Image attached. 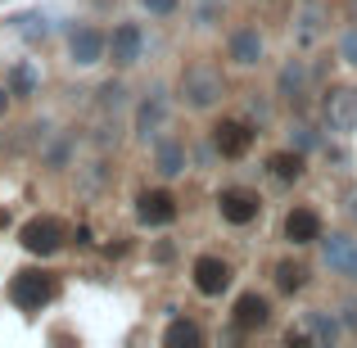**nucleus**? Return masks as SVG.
Listing matches in <instances>:
<instances>
[{"mask_svg":"<svg viewBox=\"0 0 357 348\" xmlns=\"http://www.w3.org/2000/svg\"><path fill=\"white\" fill-rule=\"evenodd\" d=\"M176 96H181L185 109L204 114V109H218L227 100V73L213 59H190L181 68V82H176Z\"/></svg>","mask_w":357,"mask_h":348,"instance_id":"f257e3e1","label":"nucleus"},{"mask_svg":"<svg viewBox=\"0 0 357 348\" xmlns=\"http://www.w3.org/2000/svg\"><path fill=\"white\" fill-rule=\"evenodd\" d=\"M54 294H59V285H54L50 271L27 267V271H14V280H9V303H14L18 312H41Z\"/></svg>","mask_w":357,"mask_h":348,"instance_id":"f03ea898","label":"nucleus"},{"mask_svg":"<svg viewBox=\"0 0 357 348\" xmlns=\"http://www.w3.org/2000/svg\"><path fill=\"white\" fill-rule=\"evenodd\" d=\"M63 240H68V227H63L59 218H32L23 222V231H18V244H23L27 253H36V258H50V253L63 249Z\"/></svg>","mask_w":357,"mask_h":348,"instance_id":"7ed1b4c3","label":"nucleus"},{"mask_svg":"<svg viewBox=\"0 0 357 348\" xmlns=\"http://www.w3.org/2000/svg\"><path fill=\"white\" fill-rule=\"evenodd\" d=\"M218 213H222V222H231V227H249V222L262 213V195L249 190V186H227V190L218 195Z\"/></svg>","mask_w":357,"mask_h":348,"instance_id":"20e7f679","label":"nucleus"},{"mask_svg":"<svg viewBox=\"0 0 357 348\" xmlns=\"http://www.w3.org/2000/svg\"><path fill=\"white\" fill-rule=\"evenodd\" d=\"M253 140H258V131H253L244 118H222L218 127H213V149H218L222 158H231V163L249 154Z\"/></svg>","mask_w":357,"mask_h":348,"instance_id":"39448f33","label":"nucleus"},{"mask_svg":"<svg viewBox=\"0 0 357 348\" xmlns=\"http://www.w3.org/2000/svg\"><path fill=\"white\" fill-rule=\"evenodd\" d=\"M190 276H195V289H199L204 298H218V294H227L231 289V262L227 258H218V253H199L195 258V267H190Z\"/></svg>","mask_w":357,"mask_h":348,"instance_id":"423d86ee","label":"nucleus"},{"mask_svg":"<svg viewBox=\"0 0 357 348\" xmlns=\"http://www.w3.org/2000/svg\"><path fill=\"white\" fill-rule=\"evenodd\" d=\"M140 54H145V32H140V23H118L114 32H109L105 59H114V68H131V63H140Z\"/></svg>","mask_w":357,"mask_h":348,"instance_id":"0eeeda50","label":"nucleus"},{"mask_svg":"<svg viewBox=\"0 0 357 348\" xmlns=\"http://www.w3.org/2000/svg\"><path fill=\"white\" fill-rule=\"evenodd\" d=\"M321 114L335 131H357V86H331L321 96Z\"/></svg>","mask_w":357,"mask_h":348,"instance_id":"6e6552de","label":"nucleus"},{"mask_svg":"<svg viewBox=\"0 0 357 348\" xmlns=\"http://www.w3.org/2000/svg\"><path fill=\"white\" fill-rule=\"evenodd\" d=\"M136 222L140 227H167V222H176V195L172 190H140L136 195Z\"/></svg>","mask_w":357,"mask_h":348,"instance_id":"1a4fd4ad","label":"nucleus"},{"mask_svg":"<svg viewBox=\"0 0 357 348\" xmlns=\"http://www.w3.org/2000/svg\"><path fill=\"white\" fill-rule=\"evenodd\" d=\"M227 59L236 68H258L262 63V32L258 27H236L227 36Z\"/></svg>","mask_w":357,"mask_h":348,"instance_id":"9d476101","label":"nucleus"},{"mask_svg":"<svg viewBox=\"0 0 357 348\" xmlns=\"http://www.w3.org/2000/svg\"><path fill=\"white\" fill-rule=\"evenodd\" d=\"M105 45H109V36L100 32V27H86V23H82L77 32H73V41H68V54H73V63H77V68H96V63L105 59Z\"/></svg>","mask_w":357,"mask_h":348,"instance_id":"9b49d317","label":"nucleus"},{"mask_svg":"<svg viewBox=\"0 0 357 348\" xmlns=\"http://www.w3.org/2000/svg\"><path fill=\"white\" fill-rule=\"evenodd\" d=\"M231 321H236L240 331H262V326L271 321V303L262 294H240L236 308H231Z\"/></svg>","mask_w":357,"mask_h":348,"instance_id":"f8f14e48","label":"nucleus"},{"mask_svg":"<svg viewBox=\"0 0 357 348\" xmlns=\"http://www.w3.org/2000/svg\"><path fill=\"white\" fill-rule=\"evenodd\" d=\"M285 240L289 244H312L321 240V218L312 209H289L285 213Z\"/></svg>","mask_w":357,"mask_h":348,"instance_id":"ddd939ff","label":"nucleus"},{"mask_svg":"<svg viewBox=\"0 0 357 348\" xmlns=\"http://www.w3.org/2000/svg\"><path fill=\"white\" fill-rule=\"evenodd\" d=\"M154 167L163 176H181L185 172V140H176V136H163V140H158L154 136Z\"/></svg>","mask_w":357,"mask_h":348,"instance_id":"4468645a","label":"nucleus"},{"mask_svg":"<svg viewBox=\"0 0 357 348\" xmlns=\"http://www.w3.org/2000/svg\"><path fill=\"white\" fill-rule=\"evenodd\" d=\"M163 122H167V100H163V96L145 100V105L136 109V136H140V140H154L158 131H163Z\"/></svg>","mask_w":357,"mask_h":348,"instance_id":"2eb2a0df","label":"nucleus"},{"mask_svg":"<svg viewBox=\"0 0 357 348\" xmlns=\"http://www.w3.org/2000/svg\"><path fill=\"white\" fill-rule=\"evenodd\" d=\"M267 172H271V181L294 186L298 176H303V154H294V149H280V154L267 158Z\"/></svg>","mask_w":357,"mask_h":348,"instance_id":"dca6fc26","label":"nucleus"},{"mask_svg":"<svg viewBox=\"0 0 357 348\" xmlns=\"http://www.w3.org/2000/svg\"><path fill=\"white\" fill-rule=\"evenodd\" d=\"M36 86H41V82H36L32 63H14V68L5 73V91H9L14 100H32V96H36Z\"/></svg>","mask_w":357,"mask_h":348,"instance_id":"f3484780","label":"nucleus"},{"mask_svg":"<svg viewBox=\"0 0 357 348\" xmlns=\"http://www.w3.org/2000/svg\"><path fill=\"white\" fill-rule=\"evenodd\" d=\"M321 27H326V5H321V0H303V9H298V36L312 41Z\"/></svg>","mask_w":357,"mask_h":348,"instance_id":"a211bd4d","label":"nucleus"},{"mask_svg":"<svg viewBox=\"0 0 357 348\" xmlns=\"http://www.w3.org/2000/svg\"><path fill=\"white\" fill-rule=\"evenodd\" d=\"M326 258H331V267L357 276V244L353 240H326Z\"/></svg>","mask_w":357,"mask_h":348,"instance_id":"6ab92c4d","label":"nucleus"},{"mask_svg":"<svg viewBox=\"0 0 357 348\" xmlns=\"http://www.w3.org/2000/svg\"><path fill=\"white\" fill-rule=\"evenodd\" d=\"M303 91H307V73H303V63H298V59H289L285 68H280V96L298 100Z\"/></svg>","mask_w":357,"mask_h":348,"instance_id":"aec40b11","label":"nucleus"},{"mask_svg":"<svg viewBox=\"0 0 357 348\" xmlns=\"http://www.w3.org/2000/svg\"><path fill=\"white\" fill-rule=\"evenodd\" d=\"M303 285H307V267H298V262H276V289L280 294H298Z\"/></svg>","mask_w":357,"mask_h":348,"instance_id":"412c9836","label":"nucleus"},{"mask_svg":"<svg viewBox=\"0 0 357 348\" xmlns=\"http://www.w3.org/2000/svg\"><path fill=\"white\" fill-rule=\"evenodd\" d=\"M163 344H204V331L195 321H181V317H176V321L163 331Z\"/></svg>","mask_w":357,"mask_h":348,"instance_id":"4be33fe9","label":"nucleus"},{"mask_svg":"<svg viewBox=\"0 0 357 348\" xmlns=\"http://www.w3.org/2000/svg\"><path fill=\"white\" fill-rule=\"evenodd\" d=\"M222 14H227V5H222V0H199V5H195V27L222 23Z\"/></svg>","mask_w":357,"mask_h":348,"instance_id":"5701e85b","label":"nucleus"},{"mask_svg":"<svg viewBox=\"0 0 357 348\" xmlns=\"http://www.w3.org/2000/svg\"><path fill=\"white\" fill-rule=\"evenodd\" d=\"M100 105H105V109H118V105H122V82H109V86H100Z\"/></svg>","mask_w":357,"mask_h":348,"instance_id":"b1692460","label":"nucleus"},{"mask_svg":"<svg viewBox=\"0 0 357 348\" xmlns=\"http://www.w3.org/2000/svg\"><path fill=\"white\" fill-rule=\"evenodd\" d=\"M340 54H344L349 63H357V27H349V32L340 36Z\"/></svg>","mask_w":357,"mask_h":348,"instance_id":"393cba45","label":"nucleus"},{"mask_svg":"<svg viewBox=\"0 0 357 348\" xmlns=\"http://www.w3.org/2000/svg\"><path fill=\"white\" fill-rule=\"evenodd\" d=\"M140 5L149 9V14H158V18H167V14H176V5L181 0H140Z\"/></svg>","mask_w":357,"mask_h":348,"instance_id":"a878e982","label":"nucleus"},{"mask_svg":"<svg viewBox=\"0 0 357 348\" xmlns=\"http://www.w3.org/2000/svg\"><path fill=\"white\" fill-rule=\"evenodd\" d=\"M312 331H317V340H335V326L326 317H312Z\"/></svg>","mask_w":357,"mask_h":348,"instance_id":"bb28decb","label":"nucleus"},{"mask_svg":"<svg viewBox=\"0 0 357 348\" xmlns=\"http://www.w3.org/2000/svg\"><path fill=\"white\" fill-rule=\"evenodd\" d=\"M5 109H9V91L0 86V118H5Z\"/></svg>","mask_w":357,"mask_h":348,"instance_id":"cd10ccee","label":"nucleus"},{"mask_svg":"<svg viewBox=\"0 0 357 348\" xmlns=\"http://www.w3.org/2000/svg\"><path fill=\"white\" fill-rule=\"evenodd\" d=\"M349 5H353V14H357V0H349Z\"/></svg>","mask_w":357,"mask_h":348,"instance_id":"c85d7f7f","label":"nucleus"}]
</instances>
